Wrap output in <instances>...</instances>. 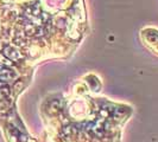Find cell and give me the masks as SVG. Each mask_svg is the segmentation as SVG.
<instances>
[{"label": "cell", "mask_w": 158, "mask_h": 142, "mask_svg": "<svg viewBox=\"0 0 158 142\" xmlns=\"http://www.w3.org/2000/svg\"><path fill=\"white\" fill-rule=\"evenodd\" d=\"M17 77V73L15 71L8 70V69H1L0 70V79L1 81H11V79H15Z\"/></svg>", "instance_id": "6da1fadb"}, {"label": "cell", "mask_w": 158, "mask_h": 142, "mask_svg": "<svg viewBox=\"0 0 158 142\" xmlns=\"http://www.w3.org/2000/svg\"><path fill=\"white\" fill-rule=\"evenodd\" d=\"M5 55L7 56L8 58H11V59H18V58L22 57L19 53H17V51L15 49H12V47H7V49L5 50Z\"/></svg>", "instance_id": "7a4b0ae2"}]
</instances>
